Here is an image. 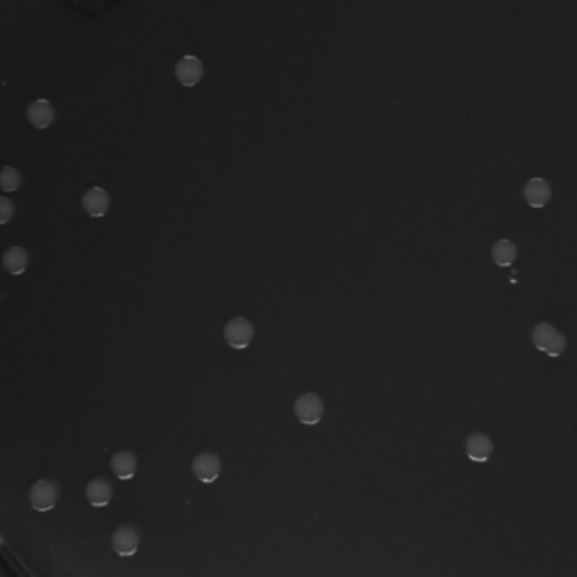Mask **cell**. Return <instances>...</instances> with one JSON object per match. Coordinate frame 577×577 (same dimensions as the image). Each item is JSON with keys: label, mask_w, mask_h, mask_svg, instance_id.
<instances>
[{"label": "cell", "mask_w": 577, "mask_h": 577, "mask_svg": "<svg viewBox=\"0 0 577 577\" xmlns=\"http://www.w3.org/2000/svg\"><path fill=\"white\" fill-rule=\"evenodd\" d=\"M19 186H21L19 170L11 168V165H7V168H4L2 170H0V190L6 192H12V191H16Z\"/></svg>", "instance_id": "obj_15"}, {"label": "cell", "mask_w": 577, "mask_h": 577, "mask_svg": "<svg viewBox=\"0 0 577 577\" xmlns=\"http://www.w3.org/2000/svg\"><path fill=\"white\" fill-rule=\"evenodd\" d=\"M523 194L532 208H544L552 198V186L544 177H532L527 182Z\"/></svg>", "instance_id": "obj_8"}, {"label": "cell", "mask_w": 577, "mask_h": 577, "mask_svg": "<svg viewBox=\"0 0 577 577\" xmlns=\"http://www.w3.org/2000/svg\"><path fill=\"white\" fill-rule=\"evenodd\" d=\"M28 120L36 129H46L54 120V108L51 107L49 102L46 100H37V102L30 103L28 108Z\"/></svg>", "instance_id": "obj_11"}, {"label": "cell", "mask_w": 577, "mask_h": 577, "mask_svg": "<svg viewBox=\"0 0 577 577\" xmlns=\"http://www.w3.org/2000/svg\"><path fill=\"white\" fill-rule=\"evenodd\" d=\"M559 331L555 330L552 325H549V322H540V325L535 326V330H533V334H532V339H533V344H535L537 349H540V351H547L549 344L552 343V339L555 338V334H557Z\"/></svg>", "instance_id": "obj_14"}, {"label": "cell", "mask_w": 577, "mask_h": 577, "mask_svg": "<svg viewBox=\"0 0 577 577\" xmlns=\"http://www.w3.org/2000/svg\"><path fill=\"white\" fill-rule=\"evenodd\" d=\"M493 453L491 439L483 432H474L466 439V454L471 461L484 462Z\"/></svg>", "instance_id": "obj_9"}, {"label": "cell", "mask_w": 577, "mask_h": 577, "mask_svg": "<svg viewBox=\"0 0 577 577\" xmlns=\"http://www.w3.org/2000/svg\"><path fill=\"white\" fill-rule=\"evenodd\" d=\"M110 544L119 557H132L141 547V533L134 525H122L113 532Z\"/></svg>", "instance_id": "obj_5"}, {"label": "cell", "mask_w": 577, "mask_h": 577, "mask_svg": "<svg viewBox=\"0 0 577 577\" xmlns=\"http://www.w3.org/2000/svg\"><path fill=\"white\" fill-rule=\"evenodd\" d=\"M566 344H567L566 336L561 334V333H557V334H555V338L552 339V343L549 344L547 351H545V353H547V355H549L550 358L561 356L562 353H564V349H566Z\"/></svg>", "instance_id": "obj_16"}, {"label": "cell", "mask_w": 577, "mask_h": 577, "mask_svg": "<svg viewBox=\"0 0 577 577\" xmlns=\"http://www.w3.org/2000/svg\"><path fill=\"white\" fill-rule=\"evenodd\" d=\"M86 501L95 508H103L110 505L113 498V484L107 478H93L85 488Z\"/></svg>", "instance_id": "obj_6"}, {"label": "cell", "mask_w": 577, "mask_h": 577, "mask_svg": "<svg viewBox=\"0 0 577 577\" xmlns=\"http://www.w3.org/2000/svg\"><path fill=\"white\" fill-rule=\"evenodd\" d=\"M253 333H255L253 325L248 319H245L242 316L230 319L225 325V330H223L225 341L228 343V346L233 349H245L250 346Z\"/></svg>", "instance_id": "obj_4"}, {"label": "cell", "mask_w": 577, "mask_h": 577, "mask_svg": "<svg viewBox=\"0 0 577 577\" xmlns=\"http://www.w3.org/2000/svg\"><path fill=\"white\" fill-rule=\"evenodd\" d=\"M14 216V203L8 198L0 196V225H6Z\"/></svg>", "instance_id": "obj_17"}, {"label": "cell", "mask_w": 577, "mask_h": 577, "mask_svg": "<svg viewBox=\"0 0 577 577\" xmlns=\"http://www.w3.org/2000/svg\"><path fill=\"white\" fill-rule=\"evenodd\" d=\"M491 255L498 267H510V265H513L515 260H517L518 248H517V245L511 242V240L503 238L493 245Z\"/></svg>", "instance_id": "obj_13"}, {"label": "cell", "mask_w": 577, "mask_h": 577, "mask_svg": "<svg viewBox=\"0 0 577 577\" xmlns=\"http://www.w3.org/2000/svg\"><path fill=\"white\" fill-rule=\"evenodd\" d=\"M2 264L7 272H11L12 275H21L28 269L29 255L23 247H11L4 253Z\"/></svg>", "instance_id": "obj_12"}, {"label": "cell", "mask_w": 577, "mask_h": 577, "mask_svg": "<svg viewBox=\"0 0 577 577\" xmlns=\"http://www.w3.org/2000/svg\"><path fill=\"white\" fill-rule=\"evenodd\" d=\"M59 500V488L54 481L39 479L29 489V503L36 511L46 513L54 508Z\"/></svg>", "instance_id": "obj_1"}, {"label": "cell", "mask_w": 577, "mask_h": 577, "mask_svg": "<svg viewBox=\"0 0 577 577\" xmlns=\"http://www.w3.org/2000/svg\"><path fill=\"white\" fill-rule=\"evenodd\" d=\"M294 414L297 421L304 424V426H316L325 415V404L316 393H303L294 402Z\"/></svg>", "instance_id": "obj_2"}, {"label": "cell", "mask_w": 577, "mask_h": 577, "mask_svg": "<svg viewBox=\"0 0 577 577\" xmlns=\"http://www.w3.org/2000/svg\"><path fill=\"white\" fill-rule=\"evenodd\" d=\"M110 470L119 479H132L137 473V456L130 451H119L110 459Z\"/></svg>", "instance_id": "obj_10"}, {"label": "cell", "mask_w": 577, "mask_h": 577, "mask_svg": "<svg viewBox=\"0 0 577 577\" xmlns=\"http://www.w3.org/2000/svg\"><path fill=\"white\" fill-rule=\"evenodd\" d=\"M221 467L223 465L220 456L211 451L199 453L191 462V471L192 474H194V478L199 479L201 483L204 484L215 483V481L220 478Z\"/></svg>", "instance_id": "obj_3"}, {"label": "cell", "mask_w": 577, "mask_h": 577, "mask_svg": "<svg viewBox=\"0 0 577 577\" xmlns=\"http://www.w3.org/2000/svg\"><path fill=\"white\" fill-rule=\"evenodd\" d=\"M81 206L85 211L93 218H102L107 215L108 208H110V196L108 192L102 190V187H90L88 191L83 194Z\"/></svg>", "instance_id": "obj_7"}]
</instances>
